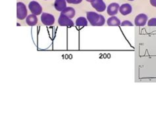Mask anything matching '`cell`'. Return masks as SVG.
Returning <instances> with one entry per match:
<instances>
[{
  "instance_id": "cell-5",
  "label": "cell",
  "mask_w": 156,
  "mask_h": 120,
  "mask_svg": "<svg viewBox=\"0 0 156 120\" xmlns=\"http://www.w3.org/2000/svg\"><path fill=\"white\" fill-rule=\"evenodd\" d=\"M58 24L61 26H67V27L74 26V22L71 20V19L69 18L68 16H65L62 13H61L59 17Z\"/></svg>"
},
{
  "instance_id": "cell-8",
  "label": "cell",
  "mask_w": 156,
  "mask_h": 120,
  "mask_svg": "<svg viewBox=\"0 0 156 120\" xmlns=\"http://www.w3.org/2000/svg\"><path fill=\"white\" fill-rule=\"evenodd\" d=\"M119 5L117 3H112L107 8V13L109 16H115L118 13V11H119Z\"/></svg>"
},
{
  "instance_id": "cell-13",
  "label": "cell",
  "mask_w": 156,
  "mask_h": 120,
  "mask_svg": "<svg viewBox=\"0 0 156 120\" xmlns=\"http://www.w3.org/2000/svg\"><path fill=\"white\" fill-rule=\"evenodd\" d=\"M26 22L28 26H34L36 25L37 23H38V18H37L36 15L32 14L27 16L26 19Z\"/></svg>"
},
{
  "instance_id": "cell-18",
  "label": "cell",
  "mask_w": 156,
  "mask_h": 120,
  "mask_svg": "<svg viewBox=\"0 0 156 120\" xmlns=\"http://www.w3.org/2000/svg\"><path fill=\"white\" fill-rule=\"evenodd\" d=\"M150 3L151 4V5L156 7V0H150Z\"/></svg>"
},
{
  "instance_id": "cell-10",
  "label": "cell",
  "mask_w": 156,
  "mask_h": 120,
  "mask_svg": "<svg viewBox=\"0 0 156 120\" xmlns=\"http://www.w3.org/2000/svg\"><path fill=\"white\" fill-rule=\"evenodd\" d=\"M55 9L58 11H62L67 7L66 0H55L54 2Z\"/></svg>"
},
{
  "instance_id": "cell-4",
  "label": "cell",
  "mask_w": 156,
  "mask_h": 120,
  "mask_svg": "<svg viewBox=\"0 0 156 120\" xmlns=\"http://www.w3.org/2000/svg\"><path fill=\"white\" fill-rule=\"evenodd\" d=\"M41 21L44 25L51 26L55 23V18L50 13H43L41 16Z\"/></svg>"
},
{
  "instance_id": "cell-12",
  "label": "cell",
  "mask_w": 156,
  "mask_h": 120,
  "mask_svg": "<svg viewBox=\"0 0 156 120\" xmlns=\"http://www.w3.org/2000/svg\"><path fill=\"white\" fill-rule=\"evenodd\" d=\"M61 13L65 15V16H68L70 19H73L75 17L76 12L74 8L71 7H67L65 9H63L62 11H61Z\"/></svg>"
},
{
  "instance_id": "cell-9",
  "label": "cell",
  "mask_w": 156,
  "mask_h": 120,
  "mask_svg": "<svg viewBox=\"0 0 156 120\" xmlns=\"http://www.w3.org/2000/svg\"><path fill=\"white\" fill-rule=\"evenodd\" d=\"M132 11H133V7L129 3L122 4V5L120 6V8H119L120 13L123 16H126L132 13Z\"/></svg>"
},
{
  "instance_id": "cell-1",
  "label": "cell",
  "mask_w": 156,
  "mask_h": 120,
  "mask_svg": "<svg viewBox=\"0 0 156 120\" xmlns=\"http://www.w3.org/2000/svg\"><path fill=\"white\" fill-rule=\"evenodd\" d=\"M88 21L93 26H101L105 23V19L102 15H100L96 12L90 11L87 13Z\"/></svg>"
},
{
  "instance_id": "cell-14",
  "label": "cell",
  "mask_w": 156,
  "mask_h": 120,
  "mask_svg": "<svg viewBox=\"0 0 156 120\" xmlns=\"http://www.w3.org/2000/svg\"><path fill=\"white\" fill-rule=\"evenodd\" d=\"M76 25L77 26L84 27L88 26V20L83 16H80L76 20Z\"/></svg>"
},
{
  "instance_id": "cell-6",
  "label": "cell",
  "mask_w": 156,
  "mask_h": 120,
  "mask_svg": "<svg viewBox=\"0 0 156 120\" xmlns=\"http://www.w3.org/2000/svg\"><path fill=\"white\" fill-rule=\"evenodd\" d=\"M147 16L146 14L141 13L138 15L134 20L135 26H144L147 22Z\"/></svg>"
},
{
  "instance_id": "cell-17",
  "label": "cell",
  "mask_w": 156,
  "mask_h": 120,
  "mask_svg": "<svg viewBox=\"0 0 156 120\" xmlns=\"http://www.w3.org/2000/svg\"><path fill=\"white\" fill-rule=\"evenodd\" d=\"M66 2L69 3H72V4H79L83 0H66Z\"/></svg>"
},
{
  "instance_id": "cell-11",
  "label": "cell",
  "mask_w": 156,
  "mask_h": 120,
  "mask_svg": "<svg viewBox=\"0 0 156 120\" xmlns=\"http://www.w3.org/2000/svg\"><path fill=\"white\" fill-rule=\"evenodd\" d=\"M107 24L109 26H119L121 24V20L115 16H112L109 17L107 20Z\"/></svg>"
},
{
  "instance_id": "cell-16",
  "label": "cell",
  "mask_w": 156,
  "mask_h": 120,
  "mask_svg": "<svg viewBox=\"0 0 156 120\" xmlns=\"http://www.w3.org/2000/svg\"><path fill=\"white\" fill-rule=\"evenodd\" d=\"M121 25L122 26H133V24L130 21H129V20H124V21L121 23Z\"/></svg>"
},
{
  "instance_id": "cell-7",
  "label": "cell",
  "mask_w": 156,
  "mask_h": 120,
  "mask_svg": "<svg viewBox=\"0 0 156 120\" xmlns=\"http://www.w3.org/2000/svg\"><path fill=\"white\" fill-rule=\"evenodd\" d=\"M92 7L98 12H104L106 9V5L104 0H94L91 3Z\"/></svg>"
},
{
  "instance_id": "cell-19",
  "label": "cell",
  "mask_w": 156,
  "mask_h": 120,
  "mask_svg": "<svg viewBox=\"0 0 156 120\" xmlns=\"http://www.w3.org/2000/svg\"><path fill=\"white\" fill-rule=\"evenodd\" d=\"M86 1L88 2H90V3H92V2L94 1V0H86Z\"/></svg>"
},
{
  "instance_id": "cell-15",
  "label": "cell",
  "mask_w": 156,
  "mask_h": 120,
  "mask_svg": "<svg viewBox=\"0 0 156 120\" xmlns=\"http://www.w3.org/2000/svg\"><path fill=\"white\" fill-rule=\"evenodd\" d=\"M148 26H156V18H151L147 21Z\"/></svg>"
},
{
  "instance_id": "cell-3",
  "label": "cell",
  "mask_w": 156,
  "mask_h": 120,
  "mask_svg": "<svg viewBox=\"0 0 156 120\" xmlns=\"http://www.w3.org/2000/svg\"><path fill=\"white\" fill-rule=\"evenodd\" d=\"M28 8L32 14L35 15H40L42 12V7L40 4L35 1H32L28 4Z\"/></svg>"
},
{
  "instance_id": "cell-2",
  "label": "cell",
  "mask_w": 156,
  "mask_h": 120,
  "mask_svg": "<svg viewBox=\"0 0 156 120\" xmlns=\"http://www.w3.org/2000/svg\"><path fill=\"white\" fill-rule=\"evenodd\" d=\"M27 9L26 5L22 2L17 3V17L19 20H23L27 17Z\"/></svg>"
},
{
  "instance_id": "cell-20",
  "label": "cell",
  "mask_w": 156,
  "mask_h": 120,
  "mask_svg": "<svg viewBox=\"0 0 156 120\" xmlns=\"http://www.w3.org/2000/svg\"><path fill=\"white\" fill-rule=\"evenodd\" d=\"M128 1H130V2H133V1H134V0H128Z\"/></svg>"
}]
</instances>
